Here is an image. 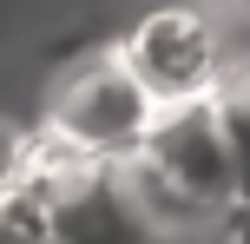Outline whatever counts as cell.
I'll list each match as a JSON object with an SVG mask.
<instances>
[{"instance_id":"cell-1","label":"cell","mask_w":250,"mask_h":244,"mask_svg":"<svg viewBox=\"0 0 250 244\" xmlns=\"http://www.w3.org/2000/svg\"><path fill=\"white\" fill-rule=\"evenodd\" d=\"M151 126H158V99L145 92V79L125 66V53L112 40V46H92L53 73L40 139L86 152V158H125L151 139Z\"/></svg>"},{"instance_id":"cell-2","label":"cell","mask_w":250,"mask_h":244,"mask_svg":"<svg viewBox=\"0 0 250 244\" xmlns=\"http://www.w3.org/2000/svg\"><path fill=\"white\" fill-rule=\"evenodd\" d=\"M119 53L145 92L165 106H191V99H211L224 86L230 60H224V40H217L211 13L204 7H145L132 26L119 33Z\"/></svg>"},{"instance_id":"cell-3","label":"cell","mask_w":250,"mask_h":244,"mask_svg":"<svg viewBox=\"0 0 250 244\" xmlns=\"http://www.w3.org/2000/svg\"><path fill=\"white\" fill-rule=\"evenodd\" d=\"M151 165H165L191 198H204L211 211H224L237 198V152H230V126H224V106L211 99H191V106H165L151 139L138 145Z\"/></svg>"},{"instance_id":"cell-4","label":"cell","mask_w":250,"mask_h":244,"mask_svg":"<svg viewBox=\"0 0 250 244\" xmlns=\"http://www.w3.org/2000/svg\"><path fill=\"white\" fill-rule=\"evenodd\" d=\"M33 158H40V132H26L20 119H7V112H0V198L26 185Z\"/></svg>"},{"instance_id":"cell-5","label":"cell","mask_w":250,"mask_h":244,"mask_svg":"<svg viewBox=\"0 0 250 244\" xmlns=\"http://www.w3.org/2000/svg\"><path fill=\"white\" fill-rule=\"evenodd\" d=\"M217 238H224V244H250V198H230V205H224Z\"/></svg>"}]
</instances>
